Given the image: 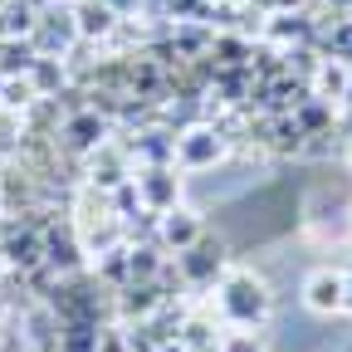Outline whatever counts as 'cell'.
Returning a JSON list of instances; mask_svg holds the SVG:
<instances>
[{
  "mask_svg": "<svg viewBox=\"0 0 352 352\" xmlns=\"http://www.w3.org/2000/svg\"><path fill=\"white\" fill-rule=\"evenodd\" d=\"M215 303H220V318L230 328H264L274 314V294L259 274L250 270H226L215 284Z\"/></svg>",
  "mask_w": 352,
  "mask_h": 352,
  "instance_id": "1",
  "label": "cell"
},
{
  "mask_svg": "<svg viewBox=\"0 0 352 352\" xmlns=\"http://www.w3.org/2000/svg\"><path fill=\"white\" fill-rule=\"evenodd\" d=\"M176 274H182L186 284H196V289L220 284V274H226V245L201 235L196 245H186L182 254H176Z\"/></svg>",
  "mask_w": 352,
  "mask_h": 352,
  "instance_id": "2",
  "label": "cell"
},
{
  "mask_svg": "<svg viewBox=\"0 0 352 352\" xmlns=\"http://www.w3.org/2000/svg\"><path fill=\"white\" fill-rule=\"evenodd\" d=\"M226 157V138L220 127H182L176 132V171H206Z\"/></svg>",
  "mask_w": 352,
  "mask_h": 352,
  "instance_id": "3",
  "label": "cell"
},
{
  "mask_svg": "<svg viewBox=\"0 0 352 352\" xmlns=\"http://www.w3.org/2000/svg\"><path fill=\"white\" fill-rule=\"evenodd\" d=\"M132 186H138L142 210H152V215H166L171 206H182V176H176V166H138Z\"/></svg>",
  "mask_w": 352,
  "mask_h": 352,
  "instance_id": "4",
  "label": "cell"
},
{
  "mask_svg": "<svg viewBox=\"0 0 352 352\" xmlns=\"http://www.w3.org/2000/svg\"><path fill=\"white\" fill-rule=\"evenodd\" d=\"M303 303L314 308V314H342V308H347V274L314 270L308 284H303Z\"/></svg>",
  "mask_w": 352,
  "mask_h": 352,
  "instance_id": "5",
  "label": "cell"
},
{
  "mask_svg": "<svg viewBox=\"0 0 352 352\" xmlns=\"http://www.w3.org/2000/svg\"><path fill=\"white\" fill-rule=\"evenodd\" d=\"M206 230H201V215L186 210V206H171L166 215H157V245L171 250V254H182L186 245H196Z\"/></svg>",
  "mask_w": 352,
  "mask_h": 352,
  "instance_id": "6",
  "label": "cell"
},
{
  "mask_svg": "<svg viewBox=\"0 0 352 352\" xmlns=\"http://www.w3.org/2000/svg\"><path fill=\"white\" fill-rule=\"evenodd\" d=\"M74 39H78V20L74 15H39L34 20V54L39 59H59Z\"/></svg>",
  "mask_w": 352,
  "mask_h": 352,
  "instance_id": "7",
  "label": "cell"
},
{
  "mask_svg": "<svg viewBox=\"0 0 352 352\" xmlns=\"http://www.w3.org/2000/svg\"><path fill=\"white\" fill-rule=\"evenodd\" d=\"M64 142L74 147V152H98V147H108V122L88 108V113H74L69 122H64Z\"/></svg>",
  "mask_w": 352,
  "mask_h": 352,
  "instance_id": "8",
  "label": "cell"
},
{
  "mask_svg": "<svg viewBox=\"0 0 352 352\" xmlns=\"http://www.w3.org/2000/svg\"><path fill=\"white\" fill-rule=\"evenodd\" d=\"M132 152H138V166H176V132L147 127V132H138Z\"/></svg>",
  "mask_w": 352,
  "mask_h": 352,
  "instance_id": "9",
  "label": "cell"
},
{
  "mask_svg": "<svg viewBox=\"0 0 352 352\" xmlns=\"http://www.w3.org/2000/svg\"><path fill=\"white\" fill-rule=\"evenodd\" d=\"M289 118H294V127L303 132V138H328V132H333V103H328V98H318V94L298 98Z\"/></svg>",
  "mask_w": 352,
  "mask_h": 352,
  "instance_id": "10",
  "label": "cell"
},
{
  "mask_svg": "<svg viewBox=\"0 0 352 352\" xmlns=\"http://www.w3.org/2000/svg\"><path fill=\"white\" fill-rule=\"evenodd\" d=\"M74 20H78V39H94V34L103 39V34L113 30V20H118V15L103 6V0H83V6L74 10Z\"/></svg>",
  "mask_w": 352,
  "mask_h": 352,
  "instance_id": "11",
  "label": "cell"
},
{
  "mask_svg": "<svg viewBox=\"0 0 352 352\" xmlns=\"http://www.w3.org/2000/svg\"><path fill=\"white\" fill-rule=\"evenodd\" d=\"M323 50H328V59L352 64V15L347 20H333V30L323 34Z\"/></svg>",
  "mask_w": 352,
  "mask_h": 352,
  "instance_id": "12",
  "label": "cell"
},
{
  "mask_svg": "<svg viewBox=\"0 0 352 352\" xmlns=\"http://www.w3.org/2000/svg\"><path fill=\"white\" fill-rule=\"evenodd\" d=\"M215 352H264V338H259V328H230L215 342Z\"/></svg>",
  "mask_w": 352,
  "mask_h": 352,
  "instance_id": "13",
  "label": "cell"
},
{
  "mask_svg": "<svg viewBox=\"0 0 352 352\" xmlns=\"http://www.w3.org/2000/svg\"><path fill=\"white\" fill-rule=\"evenodd\" d=\"M30 74H34V83L44 88V94L64 83V69H59V59H34V69H30Z\"/></svg>",
  "mask_w": 352,
  "mask_h": 352,
  "instance_id": "14",
  "label": "cell"
},
{
  "mask_svg": "<svg viewBox=\"0 0 352 352\" xmlns=\"http://www.w3.org/2000/svg\"><path fill=\"white\" fill-rule=\"evenodd\" d=\"M103 6H108L113 15H132V10H138V6H142V0H103Z\"/></svg>",
  "mask_w": 352,
  "mask_h": 352,
  "instance_id": "15",
  "label": "cell"
},
{
  "mask_svg": "<svg viewBox=\"0 0 352 352\" xmlns=\"http://www.w3.org/2000/svg\"><path fill=\"white\" fill-rule=\"evenodd\" d=\"M338 138H342V147H347V152H352V113H347V122H342V127H338Z\"/></svg>",
  "mask_w": 352,
  "mask_h": 352,
  "instance_id": "16",
  "label": "cell"
},
{
  "mask_svg": "<svg viewBox=\"0 0 352 352\" xmlns=\"http://www.w3.org/2000/svg\"><path fill=\"white\" fill-rule=\"evenodd\" d=\"M342 103H347V113H352V69H347V88H342Z\"/></svg>",
  "mask_w": 352,
  "mask_h": 352,
  "instance_id": "17",
  "label": "cell"
},
{
  "mask_svg": "<svg viewBox=\"0 0 352 352\" xmlns=\"http://www.w3.org/2000/svg\"><path fill=\"white\" fill-rule=\"evenodd\" d=\"M342 314H352V274H347V308H342Z\"/></svg>",
  "mask_w": 352,
  "mask_h": 352,
  "instance_id": "18",
  "label": "cell"
},
{
  "mask_svg": "<svg viewBox=\"0 0 352 352\" xmlns=\"http://www.w3.org/2000/svg\"><path fill=\"white\" fill-rule=\"evenodd\" d=\"M333 6H352V0H333Z\"/></svg>",
  "mask_w": 352,
  "mask_h": 352,
  "instance_id": "19",
  "label": "cell"
}]
</instances>
